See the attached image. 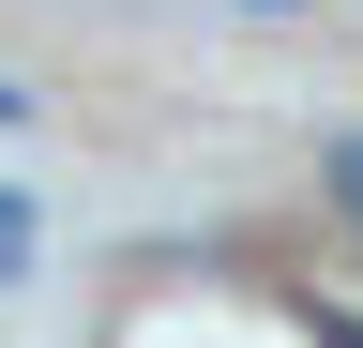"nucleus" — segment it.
I'll return each instance as SVG.
<instances>
[{
  "instance_id": "obj_1",
  "label": "nucleus",
  "mask_w": 363,
  "mask_h": 348,
  "mask_svg": "<svg viewBox=\"0 0 363 348\" xmlns=\"http://www.w3.org/2000/svg\"><path fill=\"white\" fill-rule=\"evenodd\" d=\"M318 182H333V212L363 228V137H333V152H318Z\"/></svg>"
},
{
  "instance_id": "obj_2",
  "label": "nucleus",
  "mask_w": 363,
  "mask_h": 348,
  "mask_svg": "<svg viewBox=\"0 0 363 348\" xmlns=\"http://www.w3.org/2000/svg\"><path fill=\"white\" fill-rule=\"evenodd\" d=\"M30 273V197H0V288Z\"/></svg>"
},
{
  "instance_id": "obj_3",
  "label": "nucleus",
  "mask_w": 363,
  "mask_h": 348,
  "mask_svg": "<svg viewBox=\"0 0 363 348\" xmlns=\"http://www.w3.org/2000/svg\"><path fill=\"white\" fill-rule=\"evenodd\" d=\"M0 121H30V91H16V76H0Z\"/></svg>"
}]
</instances>
